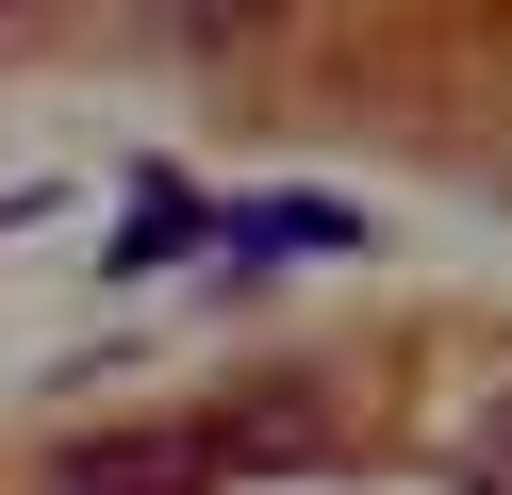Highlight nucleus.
Here are the masks:
<instances>
[{
  "instance_id": "nucleus-1",
  "label": "nucleus",
  "mask_w": 512,
  "mask_h": 495,
  "mask_svg": "<svg viewBox=\"0 0 512 495\" xmlns=\"http://www.w3.org/2000/svg\"><path fill=\"white\" fill-rule=\"evenodd\" d=\"M50 495H215V429H100V446L50 462Z\"/></svg>"
},
{
  "instance_id": "nucleus-2",
  "label": "nucleus",
  "mask_w": 512,
  "mask_h": 495,
  "mask_svg": "<svg viewBox=\"0 0 512 495\" xmlns=\"http://www.w3.org/2000/svg\"><path fill=\"white\" fill-rule=\"evenodd\" d=\"M215 231H248V248H364V215H347V198H232Z\"/></svg>"
},
{
  "instance_id": "nucleus-3",
  "label": "nucleus",
  "mask_w": 512,
  "mask_h": 495,
  "mask_svg": "<svg viewBox=\"0 0 512 495\" xmlns=\"http://www.w3.org/2000/svg\"><path fill=\"white\" fill-rule=\"evenodd\" d=\"M199 231H215V198H182V182H149V198H133V231H116V281H149V264H182V248H199Z\"/></svg>"
},
{
  "instance_id": "nucleus-4",
  "label": "nucleus",
  "mask_w": 512,
  "mask_h": 495,
  "mask_svg": "<svg viewBox=\"0 0 512 495\" xmlns=\"http://www.w3.org/2000/svg\"><path fill=\"white\" fill-rule=\"evenodd\" d=\"M446 462H463V495H512V380H496V396H463Z\"/></svg>"
}]
</instances>
